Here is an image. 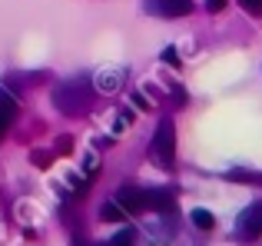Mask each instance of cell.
Here are the masks:
<instances>
[{"mask_svg":"<svg viewBox=\"0 0 262 246\" xmlns=\"http://www.w3.org/2000/svg\"><path fill=\"white\" fill-rule=\"evenodd\" d=\"M90 100H93V87H90V80H70V84H63V87L53 90V104H57L63 113H70V117L83 113L90 107Z\"/></svg>","mask_w":262,"mask_h":246,"instance_id":"obj_1","label":"cell"},{"mask_svg":"<svg viewBox=\"0 0 262 246\" xmlns=\"http://www.w3.org/2000/svg\"><path fill=\"white\" fill-rule=\"evenodd\" d=\"M149 156H156L160 167H166V170L176 163V127H173V120L160 123V130L153 136V147H149Z\"/></svg>","mask_w":262,"mask_h":246,"instance_id":"obj_2","label":"cell"},{"mask_svg":"<svg viewBox=\"0 0 262 246\" xmlns=\"http://www.w3.org/2000/svg\"><path fill=\"white\" fill-rule=\"evenodd\" d=\"M149 13H160V17H189L196 10L192 0H146Z\"/></svg>","mask_w":262,"mask_h":246,"instance_id":"obj_3","label":"cell"},{"mask_svg":"<svg viewBox=\"0 0 262 246\" xmlns=\"http://www.w3.org/2000/svg\"><path fill=\"white\" fill-rule=\"evenodd\" d=\"M116 203H120L129 216H140V213L149 210L146 207V190H136V187H120L116 190Z\"/></svg>","mask_w":262,"mask_h":246,"instance_id":"obj_4","label":"cell"},{"mask_svg":"<svg viewBox=\"0 0 262 246\" xmlns=\"http://www.w3.org/2000/svg\"><path fill=\"white\" fill-rule=\"evenodd\" d=\"M239 236H243V240H259L262 236V207L259 203H252L249 210H243V216H239Z\"/></svg>","mask_w":262,"mask_h":246,"instance_id":"obj_5","label":"cell"},{"mask_svg":"<svg viewBox=\"0 0 262 246\" xmlns=\"http://www.w3.org/2000/svg\"><path fill=\"white\" fill-rule=\"evenodd\" d=\"M146 207L149 210H160V213H173L176 196L169 193V190H146Z\"/></svg>","mask_w":262,"mask_h":246,"instance_id":"obj_6","label":"cell"},{"mask_svg":"<svg viewBox=\"0 0 262 246\" xmlns=\"http://www.w3.org/2000/svg\"><path fill=\"white\" fill-rule=\"evenodd\" d=\"M123 77H126V70H103V73H96V90H103V93H113V90H120V84H123Z\"/></svg>","mask_w":262,"mask_h":246,"instance_id":"obj_7","label":"cell"},{"mask_svg":"<svg viewBox=\"0 0 262 246\" xmlns=\"http://www.w3.org/2000/svg\"><path fill=\"white\" fill-rule=\"evenodd\" d=\"M13 117H17V100L7 90H0V136H4V130L13 123Z\"/></svg>","mask_w":262,"mask_h":246,"instance_id":"obj_8","label":"cell"},{"mask_svg":"<svg viewBox=\"0 0 262 246\" xmlns=\"http://www.w3.org/2000/svg\"><path fill=\"white\" fill-rule=\"evenodd\" d=\"M100 216H103V220H110V223H120V220H126L129 213L120 207V203H106V207L100 210Z\"/></svg>","mask_w":262,"mask_h":246,"instance_id":"obj_9","label":"cell"},{"mask_svg":"<svg viewBox=\"0 0 262 246\" xmlns=\"http://www.w3.org/2000/svg\"><path fill=\"white\" fill-rule=\"evenodd\" d=\"M192 223H196L199 230H212V223H216V220H212L209 210H192Z\"/></svg>","mask_w":262,"mask_h":246,"instance_id":"obj_10","label":"cell"},{"mask_svg":"<svg viewBox=\"0 0 262 246\" xmlns=\"http://www.w3.org/2000/svg\"><path fill=\"white\" fill-rule=\"evenodd\" d=\"M110 246H133V230H120V233L110 240Z\"/></svg>","mask_w":262,"mask_h":246,"instance_id":"obj_11","label":"cell"},{"mask_svg":"<svg viewBox=\"0 0 262 246\" xmlns=\"http://www.w3.org/2000/svg\"><path fill=\"white\" fill-rule=\"evenodd\" d=\"M246 13H252V17H262V0H243Z\"/></svg>","mask_w":262,"mask_h":246,"instance_id":"obj_12","label":"cell"},{"mask_svg":"<svg viewBox=\"0 0 262 246\" xmlns=\"http://www.w3.org/2000/svg\"><path fill=\"white\" fill-rule=\"evenodd\" d=\"M223 7H226V0H206V10L209 13H219Z\"/></svg>","mask_w":262,"mask_h":246,"instance_id":"obj_13","label":"cell"},{"mask_svg":"<svg viewBox=\"0 0 262 246\" xmlns=\"http://www.w3.org/2000/svg\"><path fill=\"white\" fill-rule=\"evenodd\" d=\"M163 60H166V64H176V50H173V47H166V53H163Z\"/></svg>","mask_w":262,"mask_h":246,"instance_id":"obj_14","label":"cell"},{"mask_svg":"<svg viewBox=\"0 0 262 246\" xmlns=\"http://www.w3.org/2000/svg\"><path fill=\"white\" fill-rule=\"evenodd\" d=\"M93 246H96V243H93Z\"/></svg>","mask_w":262,"mask_h":246,"instance_id":"obj_15","label":"cell"}]
</instances>
